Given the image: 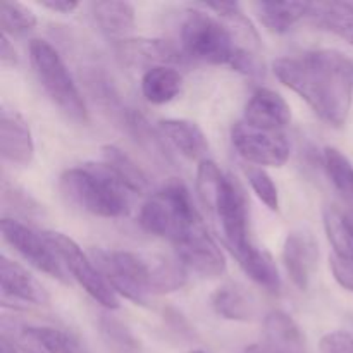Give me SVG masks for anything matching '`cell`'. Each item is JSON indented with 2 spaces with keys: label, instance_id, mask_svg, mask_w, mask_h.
Returning a JSON list of instances; mask_svg holds the SVG:
<instances>
[{
  "label": "cell",
  "instance_id": "cell-1",
  "mask_svg": "<svg viewBox=\"0 0 353 353\" xmlns=\"http://www.w3.org/2000/svg\"><path fill=\"white\" fill-rule=\"evenodd\" d=\"M279 81L299 93L331 126H343L353 95V61L336 50L307 52L272 64Z\"/></svg>",
  "mask_w": 353,
  "mask_h": 353
},
{
  "label": "cell",
  "instance_id": "cell-2",
  "mask_svg": "<svg viewBox=\"0 0 353 353\" xmlns=\"http://www.w3.org/2000/svg\"><path fill=\"white\" fill-rule=\"evenodd\" d=\"M90 255L116 295L124 296L137 305H145L148 295L178 292L188 279L181 262L155 255L100 248H93Z\"/></svg>",
  "mask_w": 353,
  "mask_h": 353
},
{
  "label": "cell",
  "instance_id": "cell-3",
  "mask_svg": "<svg viewBox=\"0 0 353 353\" xmlns=\"http://www.w3.org/2000/svg\"><path fill=\"white\" fill-rule=\"evenodd\" d=\"M196 190L203 205L216 216L223 240L231 254L240 259L255 247L248 228V202L243 186L236 178L226 174L214 161L200 162Z\"/></svg>",
  "mask_w": 353,
  "mask_h": 353
},
{
  "label": "cell",
  "instance_id": "cell-4",
  "mask_svg": "<svg viewBox=\"0 0 353 353\" xmlns=\"http://www.w3.org/2000/svg\"><path fill=\"white\" fill-rule=\"evenodd\" d=\"M138 221L145 231L165 238L174 247L207 230L188 188L179 179L155 192L141 207Z\"/></svg>",
  "mask_w": 353,
  "mask_h": 353
},
{
  "label": "cell",
  "instance_id": "cell-5",
  "mask_svg": "<svg viewBox=\"0 0 353 353\" xmlns=\"http://www.w3.org/2000/svg\"><path fill=\"white\" fill-rule=\"evenodd\" d=\"M59 190L71 205L99 217H123L130 210L126 188L103 164H85L62 172Z\"/></svg>",
  "mask_w": 353,
  "mask_h": 353
},
{
  "label": "cell",
  "instance_id": "cell-6",
  "mask_svg": "<svg viewBox=\"0 0 353 353\" xmlns=\"http://www.w3.org/2000/svg\"><path fill=\"white\" fill-rule=\"evenodd\" d=\"M30 61L38 81L57 109L72 123L88 124L85 99L59 52L48 41L34 38L30 43Z\"/></svg>",
  "mask_w": 353,
  "mask_h": 353
},
{
  "label": "cell",
  "instance_id": "cell-7",
  "mask_svg": "<svg viewBox=\"0 0 353 353\" xmlns=\"http://www.w3.org/2000/svg\"><path fill=\"white\" fill-rule=\"evenodd\" d=\"M181 45L188 57L207 64H233L243 48L236 43V34L207 10L192 9L181 23ZM247 48V47H245Z\"/></svg>",
  "mask_w": 353,
  "mask_h": 353
},
{
  "label": "cell",
  "instance_id": "cell-8",
  "mask_svg": "<svg viewBox=\"0 0 353 353\" xmlns=\"http://www.w3.org/2000/svg\"><path fill=\"white\" fill-rule=\"evenodd\" d=\"M45 236L59 254L64 268L71 272L72 278L83 286V290L95 302L109 310H116L119 307V299H117L116 292L110 288L102 272L93 264L92 255H86L72 238L62 233L50 231V233H45Z\"/></svg>",
  "mask_w": 353,
  "mask_h": 353
},
{
  "label": "cell",
  "instance_id": "cell-9",
  "mask_svg": "<svg viewBox=\"0 0 353 353\" xmlns=\"http://www.w3.org/2000/svg\"><path fill=\"white\" fill-rule=\"evenodd\" d=\"M2 236L33 268L61 283H68L64 264L47 236L10 217L2 219Z\"/></svg>",
  "mask_w": 353,
  "mask_h": 353
},
{
  "label": "cell",
  "instance_id": "cell-10",
  "mask_svg": "<svg viewBox=\"0 0 353 353\" xmlns=\"http://www.w3.org/2000/svg\"><path fill=\"white\" fill-rule=\"evenodd\" d=\"M231 140L238 154L250 164L281 168L290 159V143L279 131H265L243 123L234 124Z\"/></svg>",
  "mask_w": 353,
  "mask_h": 353
},
{
  "label": "cell",
  "instance_id": "cell-11",
  "mask_svg": "<svg viewBox=\"0 0 353 353\" xmlns=\"http://www.w3.org/2000/svg\"><path fill=\"white\" fill-rule=\"evenodd\" d=\"M0 155L16 165H30L34 155L33 137L26 119L7 107L0 110Z\"/></svg>",
  "mask_w": 353,
  "mask_h": 353
},
{
  "label": "cell",
  "instance_id": "cell-12",
  "mask_svg": "<svg viewBox=\"0 0 353 353\" xmlns=\"http://www.w3.org/2000/svg\"><path fill=\"white\" fill-rule=\"evenodd\" d=\"M317 243L303 231L288 233L283 247V262L293 285L307 292L317 268Z\"/></svg>",
  "mask_w": 353,
  "mask_h": 353
},
{
  "label": "cell",
  "instance_id": "cell-13",
  "mask_svg": "<svg viewBox=\"0 0 353 353\" xmlns=\"http://www.w3.org/2000/svg\"><path fill=\"white\" fill-rule=\"evenodd\" d=\"M0 285H2V302L16 300L33 305H48L50 295L40 281L28 269L9 257H0Z\"/></svg>",
  "mask_w": 353,
  "mask_h": 353
},
{
  "label": "cell",
  "instance_id": "cell-14",
  "mask_svg": "<svg viewBox=\"0 0 353 353\" xmlns=\"http://www.w3.org/2000/svg\"><path fill=\"white\" fill-rule=\"evenodd\" d=\"M117 54L126 64L138 65V68H171L172 64H179L183 55L178 48L168 40L157 38H138V40H121L117 45Z\"/></svg>",
  "mask_w": 353,
  "mask_h": 353
},
{
  "label": "cell",
  "instance_id": "cell-15",
  "mask_svg": "<svg viewBox=\"0 0 353 353\" xmlns=\"http://www.w3.org/2000/svg\"><path fill=\"white\" fill-rule=\"evenodd\" d=\"M292 121V109L279 93L269 88L255 90L245 107V123L265 131H279Z\"/></svg>",
  "mask_w": 353,
  "mask_h": 353
},
{
  "label": "cell",
  "instance_id": "cell-16",
  "mask_svg": "<svg viewBox=\"0 0 353 353\" xmlns=\"http://www.w3.org/2000/svg\"><path fill=\"white\" fill-rule=\"evenodd\" d=\"M176 254H178L179 262L185 268L193 269L195 272L209 278H216L226 271V259L221 248L217 247L216 241L209 234V231L195 234L185 243L178 245Z\"/></svg>",
  "mask_w": 353,
  "mask_h": 353
},
{
  "label": "cell",
  "instance_id": "cell-17",
  "mask_svg": "<svg viewBox=\"0 0 353 353\" xmlns=\"http://www.w3.org/2000/svg\"><path fill=\"white\" fill-rule=\"evenodd\" d=\"M210 307L223 319L238 323H250L259 314L257 300L243 286L238 285L219 286L210 295Z\"/></svg>",
  "mask_w": 353,
  "mask_h": 353
},
{
  "label": "cell",
  "instance_id": "cell-18",
  "mask_svg": "<svg viewBox=\"0 0 353 353\" xmlns=\"http://www.w3.org/2000/svg\"><path fill=\"white\" fill-rule=\"evenodd\" d=\"M159 130L181 155L192 161H205L209 141L196 123L188 119H164L159 123Z\"/></svg>",
  "mask_w": 353,
  "mask_h": 353
},
{
  "label": "cell",
  "instance_id": "cell-19",
  "mask_svg": "<svg viewBox=\"0 0 353 353\" xmlns=\"http://www.w3.org/2000/svg\"><path fill=\"white\" fill-rule=\"evenodd\" d=\"M264 343L290 353H305V338L299 324L283 310H274L265 317Z\"/></svg>",
  "mask_w": 353,
  "mask_h": 353
},
{
  "label": "cell",
  "instance_id": "cell-20",
  "mask_svg": "<svg viewBox=\"0 0 353 353\" xmlns=\"http://www.w3.org/2000/svg\"><path fill=\"white\" fill-rule=\"evenodd\" d=\"M312 23L338 34L353 45V6L348 2L310 3L309 16Z\"/></svg>",
  "mask_w": 353,
  "mask_h": 353
},
{
  "label": "cell",
  "instance_id": "cell-21",
  "mask_svg": "<svg viewBox=\"0 0 353 353\" xmlns=\"http://www.w3.org/2000/svg\"><path fill=\"white\" fill-rule=\"evenodd\" d=\"M183 78L174 68H152L141 76V93L145 99L155 105H162L181 93Z\"/></svg>",
  "mask_w": 353,
  "mask_h": 353
},
{
  "label": "cell",
  "instance_id": "cell-22",
  "mask_svg": "<svg viewBox=\"0 0 353 353\" xmlns=\"http://www.w3.org/2000/svg\"><path fill=\"white\" fill-rule=\"evenodd\" d=\"M103 165L114 174V178L126 190L133 193H145L150 186L147 174L141 168H138L130 155L124 154L114 145H107L102 148Z\"/></svg>",
  "mask_w": 353,
  "mask_h": 353
},
{
  "label": "cell",
  "instance_id": "cell-23",
  "mask_svg": "<svg viewBox=\"0 0 353 353\" xmlns=\"http://www.w3.org/2000/svg\"><path fill=\"white\" fill-rule=\"evenodd\" d=\"M92 14L100 30L109 37H124L134 26V7L119 0H103L92 3Z\"/></svg>",
  "mask_w": 353,
  "mask_h": 353
},
{
  "label": "cell",
  "instance_id": "cell-24",
  "mask_svg": "<svg viewBox=\"0 0 353 353\" xmlns=\"http://www.w3.org/2000/svg\"><path fill=\"white\" fill-rule=\"evenodd\" d=\"M255 10L261 23L272 33H286L302 17L309 16L310 3L303 2H257Z\"/></svg>",
  "mask_w": 353,
  "mask_h": 353
},
{
  "label": "cell",
  "instance_id": "cell-25",
  "mask_svg": "<svg viewBox=\"0 0 353 353\" xmlns=\"http://www.w3.org/2000/svg\"><path fill=\"white\" fill-rule=\"evenodd\" d=\"M23 331L43 353H90L74 334L59 327L24 326Z\"/></svg>",
  "mask_w": 353,
  "mask_h": 353
},
{
  "label": "cell",
  "instance_id": "cell-26",
  "mask_svg": "<svg viewBox=\"0 0 353 353\" xmlns=\"http://www.w3.org/2000/svg\"><path fill=\"white\" fill-rule=\"evenodd\" d=\"M241 269L254 279L257 285L265 288L271 293L281 292V278H279V271L276 268L274 261L271 255L264 250H259L257 247H252L250 250L245 252L240 259Z\"/></svg>",
  "mask_w": 353,
  "mask_h": 353
},
{
  "label": "cell",
  "instance_id": "cell-27",
  "mask_svg": "<svg viewBox=\"0 0 353 353\" xmlns=\"http://www.w3.org/2000/svg\"><path fill=\"white\" fill-rule=\"evenodd\" d=\"M327 178L341 195L353 199V164L338 148L326 147L323 154Z\"/></svg>",
  "mask_w": 353,
  "mask_h": 353
},
{
  "label": "cell",
  "instance_id": "cell-28",
  "mask_svg": "<svg viewBox=\"0 0 353 353\" xmlns=\"http://www.w3.org/2000/svg\"><path fill=\"white\" fill-rule=\"evenodd\" d=\"M324 230H326L327 240L333 247L334 257H340L343 261H353V238L348 231L345 216H341L338 210L326 209L324 210Z\"/></svg>",
  "mask_w": 353,
  "mask_h": 353
},
{
  "label": "cell",
  "instance_id": "cell-29",
  "mask_svg": "<svg viewBox=\"0 0 353 353\" xmlns=\"http://www.w3.org/2000/svg\"><path fill=\"white\" fill-rule=\"evenodd\" d=\"M0 26L3 34H21L37 26V16L19 2H3L0 10Z\"/></svg>",
  "mask_w": 353,
  "mask_h": 353
},
{
  "label": "cell",
  "instance_id": "cell-30",
  "mask_svg": "<svg viewBox=\"0 0 353 353\" xmlns=\"http://www.w3.org/2000/svg\"><path fill=\"white\" fill-rule=\"evenodd\" d=\"M247 178L250 181L252 190L255 192V195L265 203L271 210H278L279 209V193L278 188H276L274 181H272L271 176L261 168H252L247 169Z\"/></svg>",
  "mask_w": 353,
  "mask_h": 353
},
{
  "label": "cell",
  "instance_id": "cell-31",
  "mask_svg": "<svg viewBox=\"0 0 353 353\" xmlns=\"http://www.w3.org/2000/svg\"><path fill=\"white\" fill-rule=\"evenodd\" d=\"M2 199L3 205H12L14 209L23 214L38 212V203L28 193L21 192L16 185H10L7 179H3L2 183Z\"/></svg>",
  "mask_w": 353,
  "mask_h": 353
},
{
  "label": "cell",
  "instance_id": "cell-32",
  "mask_svg": "<svg viewBox=\"0 0 353 353\" xmlns=\"http://www.w3.org/2000/svg\"><path fill=\"white\" fill-rule=\"evenodd\" d=\"M102 330H103V334H105L110 341H114V343L121 345V347L137 348V341H134V338L131 336L130 331H128L119 321L112 319V317H103Z\"/></svg>",
  "mask_w": 353,
  "mask_h": 353
},
{
  "label": "cell",
  "instance_id": "cell-33",
  "mask_svg": "<svg viewBox=\"0 0 353 353\" xmlns=\"http://www.w3.org/2000/svg\"><path fill=\"white\" fill-rule=\"evenodd\" d=\"M321 353H353V336L343 331L324 334L321 340Z\"/></svg>",
  "mask_w": 353,
  "mask_h": 353
},
{
  "label": "cell",
  "instance_id": "cell-34",
  "mask_svg": "<svg viewBox=\"0 0 353 353\" xmlns=\"http://www.w3.org/2000/svg\"><path fill=\"white\" fill-rule=\"evenodd\" d=\"M331 271H333L334 279L348 292H353V261H343L340 257L331 255L330 259Z\"/></svg>",
  "mask_w": 353,
  "mask_h": 353
},
{
  "label": "cell",
  "instance_id": "cell-35",
  "mask_svg": "<svg viewBox=\"0 0 353 353\" xmlns=\"http://www.w3.org/2000/svg\"><path fill=\"white\" fill-rule=\"evenodd\" d=\"M0 62L2 65H14L17 64V52L14 48V45L10 43L9 37L2 33V38H0Z\"/></svg>",
  "mask_w": 353,
  "mask_h": 353
},
{
  "label": "cell",
  "instance_id": "cell-36",
  "mask_svg": "<svg viewBox=\"0 0 353 353\" xmlns=\"http://www.w3.org/2000/svg\"><path fill=\"white\" fill-rule=\"evenodd\" d=\"M40 6L45 7V9L52 10V12L71 14L72 10L78 9L79 3L74 2V0H41Z\"/></svg>",
  "mask_w": 353,
  "mask_h": 353
},
{
  "label": "cell",
  "instance_id": "cell-37",
  "mask_svg": "<svg viewBox=\"0 0 353 353\" xmlns=\"http://www.w3.org/2000/svg\"><path fill=\"white\" fill-rule=\"evenodd\" d=\"M245 353H290V352H285V350H278V348L274 347H269V345L265 343H257V345H252V347H248Z\"/></svg>",
  "mask_w": 353,
  "mask_h": 353
},
{
  "label": "cell",
  "instance_id": "cell-38",
  "mask_svg": "<svg viewBox=\"0 0 353 353\" xmlns=\"http://www.w3.org/2000/svg\"><path fill=\"white\" fill-rule=\"evenodd\" d=\"M345 223H347L348 231H350V234L353 238V216H345Z\"/></svg>",
  "mask_w": 353,
  "mask_h": 353
},
{
  "label": "cell",
  "instance_id": "cell-39",
  "mask_svg": "<svg viewBox=\"0 0 353 353\" xmlns=\"http://www.w3.org/2000/svg\"><path fill=\"white\" fill-rule=\"evenodd\" d=\"M192 353H203V352H192Z\"/></svg>",
  "mask_w": 353,
  "mask_h": 353
},
{
  "label": "cell",
  "instance_id": "cell-40",
  "mask_svg": "<svg viewBox=\"0 0 353 353\" xmlns=\"http://www.w3.org/2000/svg\"><path fill=\"white\" fill-rule=\"evenodd\" d=\"M2 353H3V352H2Z\"/></svg>",
  "mask_w": 353,
  "mask_h": 353
}]
</instances>
